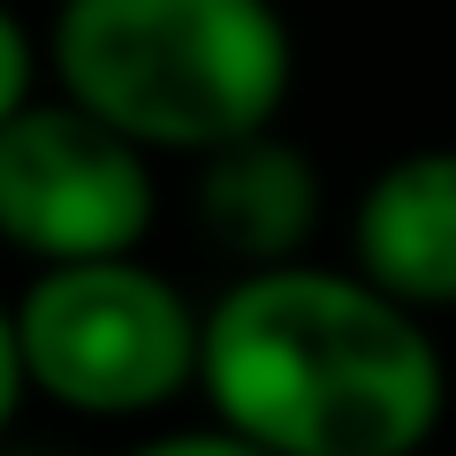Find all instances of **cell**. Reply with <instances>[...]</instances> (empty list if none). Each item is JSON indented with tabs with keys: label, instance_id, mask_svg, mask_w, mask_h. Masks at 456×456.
<instances>
[{
	"label": "cell",
	"instance_id": "1",
	"mask_svg": "<svg viewBox=\"0 0 456 456\" xmlns=\"http://www.w3.org/2000/svg\"><path fill=\"white\" fill-rule=\"evenodd\" d=\"M198 395L274 456H426L449 411L434 320L342 259L228 274Z\"/></svg>",
	"mask_w": 456,
	"mask_h": 456
},
{
	"label": "cell",
	"instance_id": "2",
	"mask_svg": "<svg viewBox=\"0 0 456 456\" xmlns=\"http://www.w3.org/2000/svg\"><path fill=\"white\" fill-rule=\"evenodd\" d=\"M46 84L160 160L274 130L297 92L281 0H53Z\"/></svg>",
	"mask_w": 456,
	"mask_h": 456
},
{
	"label": "cell",
	"instance_id": "3",
	"mask_svg": "<svg viewBox=\"0 0 456 456\" xmlns=\"http://www.w3.org/2000/svg\"><path fill=\"white\" fill-rule=\"evenodd\" d=\"M16 335L31 395L69 419H152L206 373V305L145 251L31 266Z\"/></svg>",
	"mask_w": 456,
	"mask_h": 456
},
{
	"label": "cell",
	"instance_id": "4",
	"mask_svg": "<svg viewBox=\"0 0 456 456\" xmlns=\"http://www.w3.org/2000/svg\"><path fill=\"white\" fill-rule=\"evenodd\" d=\"M160 221V152L99 122L69 92H38L0 122V244L23 266L145 251Z\"/></svg>",
	"mask_w": 456,
	"mask_h": 456
},
{
	"label": "cell",
	"instance_id": "5",
	"mask_svg": "<svg viewBox=\"0 0 456 456\" xmlns=\"http://www.w3.org/2000/svg\"><path fill=\"white\" fill-rule=\"evenodd\" d=\"M191 167H198L191 175V221L228 259V274L312 259L320 221H327V191H320L312 152L297 137H281V122L236 137V145L206 152Z\"/></svg>",
	"mask_w": 456,
	"mask_h": 456
},
{
	"label": "cell",
	"instance_id": "6",
	"mask_svg": "<svg viewBox=\"0 0 456 456\" xmlns=\"http://www.w3.org/2000/svg\"><path fill=\"white\" fill-rule=\"evenodd\" d=\"M350 266L411 312H456V145H411L350 198Z\"/></svg>",
	"mask_w": 456,
	"mask_h": 456
},
{
	"label": "cell",
	"instance_id": "7",
	"mask_svg": "<svg viewBox=\"0 0 456 456\" xmlns=\"http://www.w3.org/2000/svg\"><path fill=\"white\" fill-rule=\"evenodd\" d=\"M38 92H46V31L23 23L16 0H0V122Z\"/></svg>",
	"mask_w": 456,
	"mask_h": 456
},
{
	"label": "cell",
	"instance_id": "8",
	"mask_svg": "<svg viewBox=\"0 0 456 456\" xmlns=\"http://www.w3.org/2000/svg\"><path fill=\"white\" fill-rule=\"evenodd\" d=\"M122 456H274V449H259L251 434H236V426H183V434H152V441H137V449H122Z\"/></svg>",
	"mask_w": 456,
	"mask_h": 456
},
{
	"label": "cell",
	"instance_id": "9",
	"mask_svg": "<svg viewBox=\"0 0 456 456\" xmlns=\"http://www.w3.org/2000/svg\"><path fill=\"white\" fill-rule=\"evenodd\" d=\"M23 403H31V365H23V335H16V297H0V441L16 434Z\"/></svg>",
	"mask_w": 456,
	"mask_h": 456
},
{
	"label": "cell",
	"instance_id": "10",
	"mask_svg": "<svg viewBox=\"0 0 456 456\" xmlns=\"http://www.w3.org/2000/svg\"><path fill=\"white\" fill-rule=\"evenodd\" d=\"M0 456H53V449H23V441L8 434V441H0Z\"/></svg>",
	"mask_w": 456,
	"mask_h": 456
}]
</instances>
